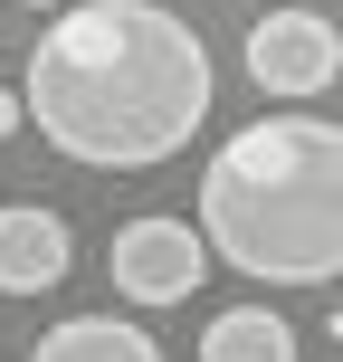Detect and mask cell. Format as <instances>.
I'll list each match as a JSON object with an SVG mask.
<instances>
[{"label": "cell", "instance_id": "1", "mask_svg": "<svg viewBox=\"0 0 343 362\" xmlns=\"http://www.w3.org/2000/svg\"><path fill=\"white\" fill-rule=\"evenodd\" d=\"M38 144L86 172H153L210 124V48L163 0H67L19 76Z\"/></svg>", "mask_w": 343, "mask_h": 362}, {"label": "cell", "instance_id": "2", "mask_svg": "<svg viewBox=\"0 0 343 362\" xmlns=\"http://www.w3.org/2000/svg\"><path fill=\"white\" fill-rule=\"evenodd\" d=\"M200 238L257 286L343 276V124L334 115H257L200 172Z\"/></svg>", "mask_w": 343, "mask_h": 362}, {"label": "cell", "instance_id": "3", "mask_svg": "<svg viewBox=\"0 0 343 362\" xmlns=\"http://www.w3.org/2000/svg\"><path fill=\"white\" fill-rule=\"evenodd\" d=\"M210 276V238L172 210H144L115 229V286L134 305H191V286Z\"/></svg>", "mask_w": 343, "mask_h": 362}, {"label": "cell", "instance_id": "4", "mask_svg": "<svg viewBox=\"0 0 343 362\" xmlns=\"http://www.w3.org/2000/svg\"><path fill=\"white\" fill-rule=\"evenodd\" d=\"M248 76H257V95L306 105V95H325L343 76V29L325 10H267L248 29Z\"/></svg>", "mask_w": 343, "mask_h": 362}, {"label": "cell", "instance_id": "5", "mask_svg": "<svg viewBox=\"0 0 343 362\" xmlns=\"http://www.w3.org/2000/svg\"><path fill=\"white\" fill-rule=\"evenodd\" d=\"M67 267H76L67 219L38 200H0V296H48L67 286Z\"/></svg>", "mask_w": 343, "mask_h": 362}, {"label": "cell", "instance_id": "6", "mask_svg": "<svg viewBox=\"0 0 343 362\" xmlns=\"http://www.w3.org/2000/svg\"><path fill=\"white\" fill-rule=\"evenodd\" d=\"M29 362H163V344L124 315H67L29 344Z\"/></svg>", "mask_w": 343, "mask_h": 362}, {"label": "cell", "instance_id": "7", "mask_svg": "<svg viewBox=\"0 0 343 362\" xmlns=\"http://www.w3.org/2000/svg\"><path fill=\"white\" fill-rule=\"evenodd\" d=\"M200 362H296V325L267 305H229L200 334Z\"/></svg>", "mask_w": 343, "mask_h": 362}, {"label": "cell", "instance_id": "8", "mask_svg": "<svg viewBox=\"0 0 343 362\" xmlns=\"http://www.w3.org/2000/svg\"><path fill=\"white\" fill-rule=\"evenodd\" d=\"M19 124H29V105H19V95H10V86H0V144H10V134H19Z\"/></svg>", "mask_w": 343, "mask_h": 362}, {"label": "cell", "instance_id": "9", "mask_svg": "<svg viewBox=\"0 0 343 362\" xmlns=\"http://www.w3.org/2000/svg\"><path fill=\"white\" fill-rule=\"evenodd\" d=\"M29 10H67V0H29Z\"/></svg>", "mask_w": 343, "mask_h": 362}]
</instances>
